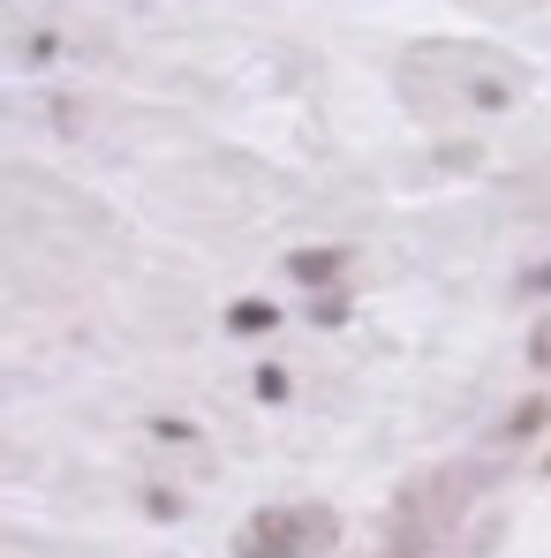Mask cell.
<instances>
[{
	"mask_svg": "<svg viewBox=\"0 0 551 558\" xmlns=\"http://www.w3.org/2000/svg\"><path fill=\"white\" fill-rule=\"evenodd\" d=\"M235 325H242V332H265V325H273V310H265V302H242V310H235Z\"/></svg>",
	"mask_w": 551,
	"mask_h": 558,
	"instance_id": "obj_3",
	"label": "cell"
},
{
	"mask_svg": "<svg viewBox=\"0 0 551 558\" xmlns=\"http://www.w3.org/2000/svg\"><path fill=\"white\" fill-rule=\"evenodd\" d=\"M537 363H551V340H537Z\"/></svg>",
	"mask_w": 551,
	"mask_h": 558,
	"instance_id": "obj_5",
	"label": "cell"
},
{
	"mask_svg": "<svg viewBox=\"0 0 551 558\" xmlns=\"http://www.w3.org/2000/svg\"><path fill=\"white\" fill-rule=\"evenodd\" d=\"M522 287H529V294H551V265H537V272L522 279Z\"/></svg>",
	"mask_w": 551,
	"mask_h": 558,
	"instance_id": "obj_4",
	"label": "cell"
},
{
	"mask_svg": "<svg viewBox=\"0 0 551 558\" xmlns=\"http://www.w3.org/2000/svg\"><path fill=\"white\" fill-rule=\"evenodd\" d=\"M340 272V257H295V279H333Z\"/></svg>",
	"mask_w": 551,
	"mask_h": 558,
	"instance_id": "obj_2",
	"label": "cell"
},
{
	"mask_svg": "<svg viewBox=\"0 0 551 558\" xmlns=\"http://www.w3.org/2000/svg\"><path fill=\"white\" fill-rule=\"evenodd\" d=\"M333 544H340V513L333 506H265L235 536V558H325Z\"/></svg>",
	"mask_w": 551,
	"mask_h": 558,
	"instance_id": "obj_1",
	"label": "cell"
}]
</instances>
